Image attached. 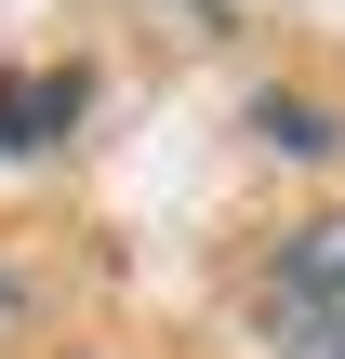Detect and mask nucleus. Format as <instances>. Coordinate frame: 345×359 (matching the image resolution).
Masks as SVG:
<instances>
[{"label": "nucleus", "instance_id": "nucleus-3", "mask_svg": "<svg viewBox=\"0 0 345 359\" xmlns=\"http://www.w3.org/2000/svg\"><path fill=\"white\" fill-rule=\"evenodd\" d=\"M0 306H13V293H0Z\"/></svg>", "mask_w": 345, "mask_h": 359}, {"label": "nucleus", "instance_id": "nucleus-2", "mask_svg": "<svg viewBox=\"0 0 345 359\" xmlns=\"http://www.w3.org/2000/svg\"><path fill=\"white\" fill-rule=\"evenodd\" d=\"M66 107H80V67H53V80H0V147H53Z\"/></svg>", "mask_w": 345, "mask_h": 359}, {"label": "nucleus", "instance_id": "nucleus-1", "mask_svg": "<svg viewBox=\"0 0 345 359\" xmlns=\"http://www.w3.org/2000/svg\"><path fill=\"white\" fill-rule=\"evenodd\" d=\"M266 333L293 359H345V213L293 226L279 266H266Z\"/></svg>", "mask_w": 345, "mask_h": 359}]
</instances>
